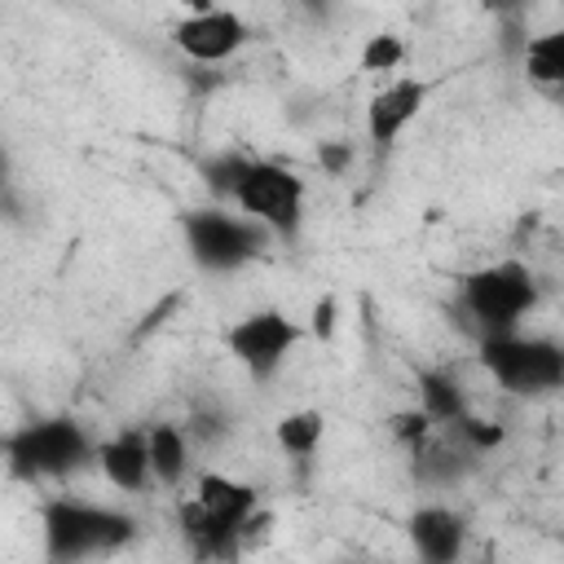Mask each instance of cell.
Instances as JSON below:
<instances>
[{"instance_id":"cell-7","label":"cell","mask_w":564,"mask_h":564,"mask_svg":"<svg viewBox=\"0 0 564 564\" xmlns=\"http://www.w3.org/2000/svg\"><path fill=\"white\" fill-rule=\"evenodd\" d=\"M300 335L304 330L282 308H260V313H247L242 322H234L225 344L256 383H269L278 375V366L286 361V352L300 344Z\"/></svg>"},{"instance_id":"cell-22","label":"cell","mask_w":564,"mask_h":564,"mask_svg":"<svg viewBox=\"0 0 564 564\" xmlns=\"http://www.w3.org/2000/svg\"><path fill=\"white\" fill-rule=\"evenodd\" d=\"M317 159H322V167H326L330 176H339V172L352 163V145H344V141H330V145H322V150H317Z\"/></svg>"},{"instance_id":"cell-15","label":"cell","mask_w":564,"mask_h":564,"mask_svg":"<svg viewBox=\"0 0 564 564\" xmlns=\"http://www.w3.org/2000/svg\"><path fill=\"white\" fill-rule=\"evenodd\" d=\"M181 529H185V538L194 542L198 555H234V551H238V538H242L238 529L212 520L194 498L181 507Z\"/></svg>"},{"instance_id":"cell-14","label":"cell","mask_w":564,"mask_h":564,"mask_svg":"<svg viewBox=\"0 0 564 564\" xmlns=\"http://www.w3.org/2000/svg\"><path fill=\"white\" fill-rule=\"evenodd\" d=\"M410 454H414V480H423V485H458L463 471H467V454L471 449L436 445L432 436H423V441L410 445Z\"/></svg>"},{"instance_id":"cell-16","label":"cell","mask_w":564,"mask_h":564,"mask_svg":"<svg viewBox=\"0 0 564 564\" xmlns=\"http://www.w3.org/2000/svg\"><path fill=\"white\" fill-rule=\"evenodd\" d=\"M419 397H423L419 410H423L432 423H454V419L467 410L463 388H458L445 370H423V375H419Z\"/></svg>"},{"instance_id":"cell-21","label":"cell","mask_w":564,"mask_h":564,"mask_svg":"<svg viewBox=\"0 0 564 564\" xmlns=\"http://www.w3.org/2000/svg\"><path fill=\"white\" fill-rule=\"evenodd\" d=\"M392 432H397V441L414 445V441H423V436L432 432V419H427L423 410H405V414H397V419H392Z\"/></svg>"},{"instance_id":"cell-12","label":"cell","mask_w":564,"mask_h":564,"mask_svg":"<svg viewBox=\"0 0 564 564\" xmlns=\"http://www.w3.org/2000/svg\"><path fill=\"white\" fill-rule=\"evenodd\" d=\"M194 502H198L212 520H220V524H229V529H238V533H247V520L256 516V489L242 485V480H234V476H220V471H203V476H198Z\"/></svg>"},{"instance_id":"cell-13","label":"cell","mask_w":564,"mask_h":564,"mask_svg":"<svg viewBox=\"0 0 564 564\" xmlns=\"http://www.w3.org/2000/svg\"><path fill=\"white\" fill-rule=\"evenodd\" d=\"M150 445V471L159 485H181L185 467H189V432L176 423H154L145 432Z\"/></svg>"},{"instance_id":"cell-25","label":"cell","mask_w":564,"mask_h":564,"mask_svg":"<svg viewBox=\"0 0 564 564\" xmlns=\"http://www.w3.org/2000/svg\"><path fill=\"white\" fill-rule=\"evenodd\" d=\"M0 176H4V159H0Z\"/></svg>"},{"instance_id":"cell-5","label":"cell","mask_w":564,"mask_h":564,"mask_svg":"<svg viewBox=\"0 0 564 564\" xmlns=\"http://www.w3.org/2000/svg\"><path fill=\"white\" fill-rule=\"evenodd\" d=\"M538 304V286L529 264L520 260H498L463 278V308L480 326V335L494 330H516V322Z\"/></svg>"},{"instance_id":"cell-24","label":"cell","mask_w":564,"mask_h":564,"mask_svg":"<svg viewBox=\"0 0 564 564\" xmlns=\"http://www.w3.org/2000/svg\"><path fill=\"white\" fill-rule=\"evenodd\" d=\"M485 9H489L498 22H507V18H524V13H529V0H485Z\"/></svg>"},{"instance_id":"cell-8","label":"cell","mask_w":564,"mask_h":564,"mask_svg":"<svg viewBox=\"0 0 564 564\" xmlns=\"http://www.w3.org/2000/svg\"><path fill=\"white\" fill-rule=\"evenodd\" d=\"M172 40H176V48L189 62L216 66V62L234 57L247 44V22L238 13H229V9H198V13H189V18L176 22Z\"/></svg>"},{"instance_id":"cell-20","label":"cell","mask_w":564,"mask_h":564,"mask_svg":"<svg viewBox=\"0 0 564 564\" xmlns=\"http://www.w3.org/2000/svg\"><path fill=\"white\" fill-rule=\"evenodd\" d=\"M401 57H405V44H401L397 35H375V40L361 48V66H366V70H392Z\"/></svg>"},{"instance_id":"cell-23","label":"cell","mask_w":564,"mask_h":564,"mask_svg":"<svg viewBox=\"0 0 564 564\" xmlns=\"http://www.w3.org/2000/svg\"><path fill=\"white\" fill-rule=\"evenodd\" d=\"M330 330H335V300L326 295V300H317V308H313V335H317V339H330Z\"/></svg>"},{"instance_id":"cell-11","label":"cell","mask_w":564,"mask_h":564,"mask_svg":"<svg viewBox=\"0 0 564 564\" xmlns=\"http://www.w3.org/2000/svg\"><path fill=\"white\" fill-rule=\"evenodd\" d=\"M405 529H410L414 551H419L423 560H432V564L458 560L463 538H467V520H463L458 511H449V507H419Z\"/></svg>"},{"instance_id":"cell-4","label":"cell","mask_w":564,"mask_h":564,"mask_svg":"<svg viewBox=\"0 0 564 564\" xmlns=\"http://www.w3.org/2000/svg\"><path fill=\"white\" fill-rule=\"evenodd\" d=\"M480 366L507 388V392H551L564 383V352L555 339H524L516 330L480 335Z\"/></svg>"},{"instance_id":"cell-17","label":"cell","mask_w":564,"mask_h":564,"mask_svg":"<svg viewBox=\"0 0 564 564\" xmlns=\"http://www.w3.org/2000/svg\"><path fill=\"white\" fill-rule=\"evenodd\" d=\"M520 57L529 66V79H538L546 88H560L564 84V35L560 31H546L538 40H529Z\"/></svg>"},{"instance_id":"cell-3","label":"cell","mask_w":564,"mask_h":564,"mask_svg":"<svg viewBox=\"0 0 564 564\" xmlns=\"http://www.w3.org/2000/svg\"><path fill=\"white\" fill-rule=\"evenodd\" d=\"M132 516L93 507L79 498H53L44 502V546L53 560H79L97 551H115L132 538Z\"/></svg>"},{"instance_id":"cell-9","label":"cell","mask_w":564,"mask_h":564,"mask_svg":"<svg viewBox=\"0 0 564 564\" xmlns=\"http://www.w3.org/2000/svg\"><path fill=\"white\" fill-rule=\"evenodd\" d=\"M427 101V84L423 79H392L388 88H379L366 106V132L375 145H392L410 123L414 115L423 110Z\"/></svg>"},{"instance_id":"cell-6","label":"cell","mask_w":564,"mask_h":564,"mask_svg":"<svg viewBox=\"0 0 564 564\" xmlns=\"http://www.w3.org/2000/svg\"><path fill=\"white\" fill-rule=\"evenodd\" d=\"M181 229H185V247H189L194 264L207 269V273H229V269L247 264L264 247V225H256L251 216L220 212V207L185 212Z\"/></svg>"},{"instance_id":"cell-18","label":"cell","mask_w":564,"mask_h":564,"mask_svg":"<svg viewBox=\"0 0 564 564\" xmlns=\"http://www.w3.org/2000/svg\"><path fill=\"white\" fill-rule=\"evenodd\" d=\"M322 432H326V419H322L317 410H295V414H286V419L278 423V445H282L286 454H295V458H308V454L317 449Z\"/></svg>"},{"instance_id":"cell-1","label":"cell","mask_w":564,"mask_h":564,"mask_svg":"<svg viewBox=\"0 0 564 564\" xmlns=\"http://www.w3.org/2000/svg\"><path fill=\"white\" fill-rule=\"evenodd\" d=\"M203 181L212 185V194L234 198L256 225L295 238L300 220H304V181L269 159H251V154H216L203 163Z\"/></svg>"},{"instance_id":"cell-19","label":"cell","mask_w":564,"mask_h":564,"mask_svg":"<svg viewBox=\"0 0 564 564\" xmlns=\"http://www.w3.org/2000/svg\"><path fill=\"white\" fill-rule=\"evenodd\" d=\"M454 427V436H458V445L463 449H471V454H480V449H494V445H502V427L498 423H485V419H471L467 410L449 423Z\"/></svg>"},{"instance_id":"cell-2","label":"cell","mask_w":564,"mask_h":564,"mask_svg":"<svg viewBox=\"0 0 564 564\" xmlns=\"http://www.w3.org/2000/svg\"><path fill=\"white\" fill-rule=\"evenodd\" d=\"M93 458V441L88 432L66 419H31L18 432L4 436V463L18 480H44V476H66L75 467H84Z\"/></svg>"},{"instance_id":"cell-10","label":"cell","mask_w":564,"mask_h":564,"mask_svg":"<svg viewBox=\"0 0 564 564\" xmlns=\"http://www.w3.org/2000/svg\"><path fill=\"white\" fill-rule=\"evenodd\" d=\"M93 458L101 463V471H106V480H110L115 489L141 494V489L154 480V471H150V445H145V432H141V427L115 432L110 441H101V445L93 449Z\"/></svg>"}]
</instances>
